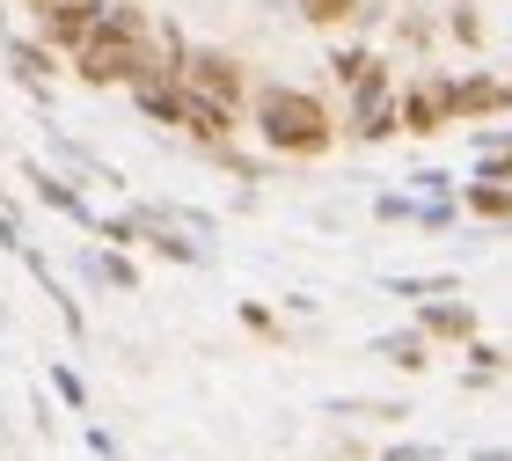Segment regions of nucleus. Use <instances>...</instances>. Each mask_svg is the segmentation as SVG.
Segmentation results:
<instances>
[{"label":"nucleus","mask_w":512,"mask_h":461,"mask_svg":"<svg viewBox=\"0 0 512 461\" xmlns=\"http://www.w3.org/2000/svg\"><path fill=\"white\" fill-rule=\"evenodd\" d=\"M249 132L264 140V154L278 161H322L337 147V110L315 96V88H300V81H264L249 96Z\"/></svg>","instance_id":"nucleus-1"},{"label":"nucleus","mask_w":512,"mask_h":461,"mask_svg":"<svg viewBox=\"0 0 512 461\" xmlns=\"http://www.w3.org/2000/svg\"><path fill=\"white\" fill-rule=\"evenodd\" d=\"M103 15H110V0H37V37L74 59L81 44L103 30Z\"/></svg>","instance_id":"nucleus-2"},{"label":"nucleus","mask_w":512,"mask_h":461,"mask_svg":"<svg viewBox=\"0 0 512 461\" xmlns=\"http://www.w3.org/2000/svg\"><path fill=\"white\" fill-rule=\"evenodd\" d=\"M22 183H30V198H37V205H52V213H66V220H74L88 242H96L103 213H96V205L81 198V183L66 176V169H44V161H22Z\"/></svg>","instance_id":"nucleus-3"},{"label":"nucleus","mask_w":512,"mask_h":461,"mask_svg":"<svg viewBox=\"0 0 512 461\" xmlns=\"http://www.w3.org/2000/svg\"><path fill=\"white\" fill-rule=\"evenodd\" d=\"M183 81L205 88V96H220V103H235V110L249 103V59H242V52H220V44H198Z\"/></svg>","instance_id":"nucleus-4"},{"label":"nucleus","mask_w":512,"mask_h":461,"mask_svg":"<svg viewBox=\"0 0 512 461\" xmlns=\"http://www.w3.org/2000/svg\"><path fill=\"white\" fill-rule=\"evenodd\" d=\"M132 220L147 227V249H154V257H169V264H183V271H205V264H213V249H205V235H191V227H176V220H161L147 198L132 205Z\"/></svg>","instance_id":"nucleus-5"},{"label":"nucleus","mask_w":512,"mask_h":461,"mask_svg":"<svg viewBox=\"0 0 512 461\" xmlns=\"http://www.w3.org/2000/svg\"><path fill=\"white\" fill-rule=\"evenodd\" d=\"M395 110H403V132H447L454 125V96H447V74H425V81H403V96H395Z\"/></svg>","instance_id":"nucleus-6"},{"label":"nucleus","mask_w":512,"mask_h":461,"mask_svg":"<svg viewBox=\"0 0 512 461\" xmlns=\"http://www.w3.org/2000/svg\"><path fill=\"white\" fill-rule=\"evenodd\" d=\"M0 59H8V66H15V81L44 103V96H52V74H59V59H66V52H59V44H44V37H15V30H8V37H0Z\"/></svg>","instance_id":"nucleus-7"},{"label":"nucleus","mask_w":512,"mask_h":461,"mask_svg":"<svg viewBox=\"0 0 512 461\" xmlns=\"http://www.w3.org/2000/svg\"><path fill=\"white\" fill-rule=\"evenodd\" d=\"M447 96H454V125H476V118H498V110H512V81L498 74H447Z\"/></svg>","instance_id":"nucleus-8"},{"label":"nucleus","mask_w":512,"mask_h":461,"mask_svg":"<svg viewBox=\"0 0 512 461\" xmlns=\"http://www.w3.org/2000/svg\"><path fill=\"white\" fill-rule=\"evenodd\" d=\"M183 132H191L198 147H235V132H242V110H235V103H220V96H205V88H191Z\"/></svg>","instance_id":"nucleus-9"},{"label":"nucleus","mask_w":512,"mask_h":461,"mask_svg":"<svg viewBox=\"0 0 512 461\" xmlns=\"http://www.w3.org/2000/svg\"><path fill=\"white\" fill-rule=\"evenodd\" d=\"M22 264H30V279L44 286V301H52V308H59V322H66V337H88V308L74 301V286H66V279H59V271H52V264H44V249H37V242H30V249H22Z\"/></svg>","instance_id":"nucleus-10"},{"label":"nucleus","mask_w":512,"mask_h":461,"mask_svg":"<svg viewBox=\"0 0 512 461\" xmlns=\"http://www.w3.org/2000/svg\"><path fill=\"white\" fill-rule=\"evenodd\" d=\"M74 271H81V279L88 286H110V293H139V264H132V249H81V257H74Z\"/></svg>","instance_id":"nucleus-11"},{"label":"nucleus","mask_w":512,"mask_h":461,"mask_svg":"<svg viewBox=\"0 0 512 461\" xmlns=\"http://www.w3.org/2000/svg\"><path fill=\"white\" fill-rule=\"evenodd\" d=\"M417 330L432 344H476V308L469 301H425L417 308Z\"/></svg>","instance_id":"nucleus-12"},{"label":"nucleus","mask_w":512,"mask_h":461,"mask_svg":"<svg viewBox=\"0 0 512 461\" xmlns=\"http://www.w3.org/2000/svg\"><path fill=\"white\" fill-rule=\"evenodd\" d=\"M44 140H52L59 147V161H66V169H74V176H88V183H103V191H125V169H118V161H103L96 147H81V140H66V132L52 125V132H44Z\"/></svg>","instance_id":"nucleus-13"},{"label":"nucleus","mask_w":512,"mask_h":461,"mask_svg":"<svg viewBox=\"0 0 512 461\" xmlns=\"http://www.w3.org/2000/svg\"><path fill=\"white\" fill-rule=\"evenodd\" d=\"M374 66H381V52H374L366 37H352V44H330V81L344 88V96H352V88H359L366 74H374Z\"/></svg>","instance_id":"nucleus-14"},{"label":"nucleus","mask_w":512,"mask_h":461,"mask_svg":"<svg viewBox=\"0 0 512 461\" xmlns=\"http://www.w3.org/2000/svg\"><path fill=\"white\" fill-rule=\"evenodd\" d=\"M359 8H366V0H293V15L308 22V30H322V37L352 30V22H359Z\"/></svg>","instance_id":"nucleus-15"},{"label":"nucleus","mask_w":512,"mask_h":461,"mask_svg":"<svg viewBox=\"0 0 512 461\" xmlns=\"http://www.w3.org/2000/svg\"><path fill=\"white\" fill-rule=\"evenodd\" d=\"M374 352L395 359L403 374H425V366H432V337L425 330H395V337H374Z\"/></svg>","instance_id":"nucleus-16"},{"label":"nucleus","mask_w":512,"mask_h":461,"mask_svg":"<svg viewBox=\"0 0 512 461\" xmlns=\"http://www.w3.org/2000/svg\"><path fill=\"white\" fill-rule=\"evenodd\" d=\"M461 213H476V220H512V183H469L461 191Z\"/></svg>","instance_id":"nucleus-17"},{"label":"nucleus","mask_w":512,"mask_h":461,"mask_svg":"<svg viewBox=\"0 0 512 461\" xmlns=\"http://www.w3.org/2000/svg\"><path fill=\"white\" fill-rule=\"evenodd\" d=\"M388 293H403V301H432V293H454V271H403V279H381Z\"/></svg>","instance_id":"nucleus-18"},{"label":"nucleus","mask_w":512,"mask_h":461,"mask_svg":"<svg viewBox=\"0 0 512 461\" xmlns=\"http://www.w3.org/2000/svg\"><path fill=\"white\" fill-rule=\"evenodd\" d=\"M44 381H52V396H59L66 410H74V418H88V381H81L66 359H44Z\"/></svg>","instance_id":"nucleus-19"},{"label":"nucleus","mask_w":512,"mask_h":461,"mask_svg":"<svg viewBox=\"0 0 512 461\" xmlns=\"http://www.w3.org/2000/svg\"><path fill=\"white\" fill-rule=\"evenodd\" d=\"M447 37L461 44V52H483V15L476 8H447Z\"/></svg>","instance_id":"nucleus-20"},{"label":"nucleus","mask_w":512,"mask_h":461,"mask_svg":"<svg viewBox=\"0 0 512 461\" xmlns=\"http://www.w3.org/2000/svg\"><path fill=\"white\" fill-rule=\"evenodd\" d=\"M235 315H242V330H256V337H286V330H278V308H271V301H242Z\"/></svg>","instance_id":"nucleus-21"},{"label":"nucleus","mask_w":512,"mask_h":461,"mask_svg":"<svg viewBox=\"0 0 512 461\" xmlns=\"http://www.w3.org/2000/svg\"><path fill=\"white\" fill-rule=\"evenodd\" d=\"M417 205H425V198H403V191H381V198H374V220H417Z\"/></svg>","instance_id":"nucleus-22"},{"label":"nucleus","mask_w":512,"mask_h":461,"mask_svg":"<svg viewBox=\"0 0 512 461\" xmlns=\"http://www.w3.org/2000/svg\"><path fill=\"white\" fill-rule=\"evenodd\" d=\"M0 249H8V257H22V249H30V235H22V213H15V205H0Z\"/></svg>","instance_id":"nucleus-23"},{"label":"nucleus","mask_w":512,"mask_h":461,"mask_svg":"<svg viewBox=\"0 0 512 461\" xmlns=\"http://www.w3.org/2000/svg\"><path fill=\"white\" fill-rule=\"evenodd\" d=\"M476 176L483 183H512V147H491V154L476 161Z\"/></svg>","instance_id":"nucleus-24"},{"label":"nucleus","mask_w":512,"mask_h":461,"mask_svg":"<svg viewBox=\"0 0 512 461\" xmlns=\"http://www.w3.org/2000/svg\"><path fill=\"white\" fill-rule=\"evenodd\" d=\"M410 183H417V191H425V198H461V191H454V176H447V169H417Z\"/></svg>","instance_id":"nucleus-25"},{"label":"nucleus","mask_w":512,"mask_h":461,"mask_svg":"<svg viewBox=\"0 0 512 461\" xmlns=\"http://www.w3.org/2000/svg\"><path fill=\"white\" fill-rule=\"evenodd\" d=\"M81 440H88V454H96V461H125V447H118V440H110V432H103V425H88V432H81Z\"/></svg>","instance_id":"nucleus-26"},{"label":"nucleus","mask_w":512,"mask_h":461,"mask_svg":"<svg viewBox=\"0 0 512 461\" xmlns=\"http://www.w3.org/2000/svg\"><path fill=\"white\" fill-rule=\"evenodd\" d=\"M381 461H447V454H439V447H388Z\"/></svg>","instance_id":"nucleus-27"},{"label":"nucleus","mask_w":512,"mask_h":461,"mask_svg":"<svg viewBox=\"0 0 512 461\" xmlns=\"http://www.w3.org/2000/svg\"><path fill=\"white\" fill-rule=\"evenodd\" d=\"M0 205H8V183H0Z\"/></svg>","instance_id":"nucleus-28"},{"label":"nucleus","mask_w":512,"mask_h":461,"mask_svg":"<svg viewBox=\"0 0 512 461\" xmlns=\"http://www.w3.org/2000/svg\"><path fill=\"white\" fill-rule=\"evenodd\" d=\"M30 8H37V0H30Z\"/></svg>","instance_id":"nucleus-29"}]
</instances>
